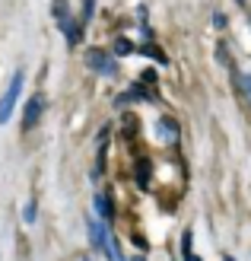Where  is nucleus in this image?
<instances>
[{
    "label": "nucleus",
    "mask_w": 251,
    "mask_h": 261,
    "mask_svg": "<svg viewBox=\"0 0 251 261\" xmlns=\"http://www.w3.org/2000/svg\"><path fill=\"white\" fill-rule=\"evenodd\" d=\"M86 229H89V242H92V249H96L99 255H105L108 261H127L121 255V249H118V242L111 236V229H108V220H96V217H89L86 220Z\"/></svg>",
    "instance_id": "f257e3e1"
},
{
    "label": "nucleus",
    "mask_w": 251,
    "mask_h": 261,
    "mask_svg": "<svg viewBox=\"0 0 251 261\" xmlns=\"http://www.w3.org/2000/svg\"><path fill=\"white\" fill-rule=\"evenodd\" d=\"M22 83H25V73H22V67H19L16 73H13L7 93L0 96V124H7V121L13 118V109H16V102H19V96H22Z\"/></svg>",
    "instance_id": "f03ea898"
},
{
    "label": "nucleus",
    "mask_w": 251,
    "mask_h": 261,
    "mask_svg": "<svg viewBox=\"0 0 251 261\" xmlns=\"http://www.w3.org/2000/svg\"><path fill=\"white\" fill-rule=\"evenodd\" d=\"M86 67L96 70V73H102V76H115L118 73V61L105 48H89L86 51Z\"/></svg>",
    "instance_id": "7ed1b4c3"
},
{
    "label": "nucleus",
    "mask_w": 251,
    "mask_h": 261,
    "mask_svg": "<svg viewBox=\"0 0 251 261\" xmlns=\"http://www.w3.org/2000/svg\"><path fill=\"white\" fill-rule=\"evenodd\" d=\"M45 109H48V99L42 93H35L32 99H25V106H22V130H32L38 124V118L45 115Z\"/></svg>",
    "instance_id": "20e7f679"
},
{
    "label": "nucleus",
    "mask_w": 251,
    "mask_h": 261,
    "mask_svg": "<svg viewBox=\"0 0 251 261\" xmlns=\"http://www.w3.org/2000/svg\"><path fill=\"white\" fill-rule=\"evenodd\" d=\"M127 102H156V96L150 93V86L140 80V83H134L130 89H124V93H118L115 106H127Z\"/></svg>",
    "instance_id": "39448f33"
},
{
    "label": "nucleus",
    "mask_w": 251,
    "mask_h": 261,
    "mask_svg": "<svg viewBox=\"0 0 251 261\" xmlns=\"http://www.w3.org/2000/svg\"><path fill=\"white\" fill-rule=\"evenodd\" d=\"M61 32L67 35V45H70V48L83 42V22H76L73 16H67V19L61 22Z\"/></svg>",
    "instance_id": "423d86ee"
},
{
    "label": "nucleus",
    "mask_w": 251,
    "mask_h": 261,
    "mask_svg": "<svg viewBox=\"0 0 251 261\" xmlns=\"http://www.w3.org/2000/svg\"><path fill=\"white\" fill-rule=\"evenodd\" d=\"M156 134H159L165 143H175L178 140V121L175 118H159L156 121Z\"/></svg>",
    "instance_id": "0eeeda50"
},
{
    "label": "nucleus",
    "mask_w": 251,
    "mask_h": 261,
    "mask_svg": "<svg viewBox=\"0 0 251 261\" xmlns=\"http://www.w3.org/2000/svg\"><path fill=\"white\" fill-rule=\"evenodd\" d=\"M92 207H96L99 220H111V217H115V207H111V198H108V194H96V198H92Z\"/></svg>",
    "instance_id": "6e6552de"
},
{
    "label": "nucleus",
    "mask_w": 251,
    "mask_h": 261,
    "mask_svg": "<svg viewBox=\"0 0 251 261\" xmlns=\"http://www.w3.org/2000/svg\"><path fill=\"white\" fill-rule=\"evenodd\" d=\"M105 153H108V127H102V134H99V153H96V178L105 172Z\"/></svg>",
    "instance_id": "1a4fd4ad"
},
{
    "label": "nucleus",
    "mask_w": 251,
    "mask_h": 261,
    "mask_svg": "<svg viewBox=\"0 0 251 261\" xmlns=\"http://www.w3.org/2000/svg\"><path fill=\"white\" fill-rule=\"evenodd\" d=\"M150 172H153L150 160H147V156H140V160H137V185L140 188H150Z\"/></svg>",
    "instance_id": "9d476101"
},
{
    "label": "nucleus",
    "mask_w": 251,
    "mask_h": 261,
    "mask_svg": "<svg viewBox=\"0 0 251 261\" xmlns=\"http://www.w3.org/2000/svg\"><path fill=\"white\" fill-rule=\"evenodd\" d=\"M191 242H194V232H191V229H184V232H181V258H184V261H201V258L194 255Z\"/></svg>",
    "instance_id": "9b49d317"
},
{
    "label": "nucleus",
    "mask_w": 251,
    "mask_h": 261,
    "mask_svg": "<svg viewBox=\"0 0 251 261\" xmlns=\"http://www.w3.org/2000/svg\"><path fill=\"white\" fill-rule=\"evenodd\" d=\"M232 80H235V86H239V93L245 96V102H248V109H251V73H235Z\"/></svg>",
    "instance_id": "f8f14e48"
},
{
    "label": "nucleus",
    "mask_w": 251,
    "mask_h": 261,
    "mask_svg": "<svg viewBox=\"0 0 251 261\" xmlns=\"http://www.w3.org/2000/svg\"><path fill=\"white\" fill-rule=\"evenodd\" d=\"M111 55H115V58H127V55H134V42H127V38H118Z\"/></svg>",
    "instance_id": "ddd939ff"
},
{
    "label": "nucleus",
    "mask_w": 251,
    "mask_h": 261,
    "mask_svg": "<svg viewBox=\"0 0 251 261\" xmlns=\"http://www.w3.org/2000/svg\"><path fill=\"white\" fill-rule=\"evenodd\" d=\"M51 13H54V19H58V25L70 16V7H67V0H54V7H51Z\"/></svg>",
    "instance_id": "4468645a"
},
{
    "label": "nucleus",
    "mask_w": 251,
    "mask_h": 261,
    "mask_svg": "<svg viewBox=\"0 0 251 261\" xmlns=\"http://www.w3.org/2000/svg\"><path fill=\"white\" fill-rule=\"evenodd\" d=\"M140 55H143V58H153V61H159V64H169V58L162 55V51H156L153 45H147V48H140Z\"/></svg>",
    "instance_id": "2eb2a0df"
},
{
    "label": "nucleus",
    "mask_w": 251,
    "mask_h": 261,
    "mask_svg": "<svg viewBox=\"0 0 251 261\" xmlns=\"http://www.w3.org/2000/svg\"><path fill=\"white\" fill-rule=\"evenodd\" d=\"M92 13H96V0H83V25L92 19Z\"/></svg>",
    "instance_id": "dca6fc26"
},
{
    "label": "nucleus",
    "mask_w": 251,
    "mask_h": 261,
    "mask_svg": "<svg viewBox=\"0 0 251 261\" xmlns=\"http://www.w3.org/2000/svg\"><path fill=\"white\" fill-rule=\"evenodd\" d=\"M216 61H219V64H229V51H226V42H219V45H216Z\"/></svg>",
    "instance_id": "f3484780"
},
{
    "label": "nucleus",
    "mask_w": 251,
    "mask_h": 261,
    "mask_svg": "<svg viewBox=\"0 0 251 261\" xmlns=\"http://www.w3.org/2000/svg\"><path fill=\"white\" fill-rule=\"evenodd\" d=\"M22 217H25V223H32V220H35V201H29V204H25Z\"/></svg>",
    "instance_id": "a211bd4d"
},
{
    "label": "nucleus",
    "mask_w": 251,
    "mask_h": 261,
    "mask_svg": "<svg viewBox=\"0 0 251 261\" xmlns=\"http://www.w3.org/2000/svg\"><path fill=\"white\" fill-rule=\"evenodd\" d=\"M213 25H216V29H222V25H226V16H222V13H213Z\"/></svg>",
    "instance_id": "6ab92c4d"
},
{
    "label": "nucleus",
    "mask_w": 251,
    "mask_h": 261,
    "mask_svg": "<svg viewBox=\"0 0 251 261\" xmlns=\"http://www.w3.org/2000/svg\"><path fill=\"white\" fill-rule=\"evenodd\" d=\"M130 261H143V258H130Z\"/></svg>",
    "instance_id": "aec40b11"
},
{
    "label": "nucleus",
    "mask_w": 251,
    "mask_h": 261,
    "mask_svg": "<svg viewBox=\"0 0 251 261\" xmlns=\"http://www.w3.org/2000/svg\"><path fill=\"white\" fill-rule=\"evenodd\" d=\"M222 261H235V258H222Z\"/></svg>",
    "instance_id": "412c9836"
}]
</instances>
